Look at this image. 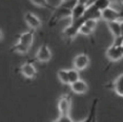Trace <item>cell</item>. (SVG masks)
<instances>
[{
  "instance_id": "31",
  "label": "cell",
  "mask_w": 123,
  "mask_h": 122,
  "mask_svg": "<svg viewBox=\"0 0 123 122\" xmlns=\"http://www.w3.org/2000/svg\"><path fill=\"white\" fill-rule=\"evenodd\" d=\"M122 48H123V43H122Z\"/></svg>"
},
{
  "instance_id": "8",
  "label": "cell",
  "mask_w": 123,
  "mask_h": 122,
  "mask_svg": "<svg viewBox=\"0 0 123 122\" xmlns=\"http://www.w3.org/2000/svg\"><path fill=\"white\" fill-rule=\"evenodd\" d=\"M20 73L23 75L24 77L29 79H34L36 76H37V70L34 66V64L31 62H26L23 63L20 67Z\"/></svg>"
},
{
  "instance_id": "4",
  "label": "cell",
  "mask_w": 123,
  "mask_h": 122,
  "mask_svg": "<svg viewBox=\"0 0 123 122\" xmlns=\"http://www.w3.org/2000/svg\"><path fill=\"white\" fill-rule=\"evenodd\" d=\"M121 17H122L121 13H120L119 11L115 10V9H111V6L101 12V18L104 19V20L107 21V22L119 21L120 19H121Z\"/></svg>"
},
{
  "instance_id": "21",
  "label": "cell",
  "mask_w": 123,
  "mask_h": 122,
  "mask_svg": "<svg viewBox=\"0 0 123 122\" xmlns=\"http://www.w3.org/2000/svg\"><path fill=\"white\" fill-rule=\"evenodd\" d=\"M29 48H26L25 45H23V44L21 43H17L15 44V45L12 48V52H16V53H20V54H26L27 52H29Z\"/></svg>"
},
{
  "instance_id": "17",
  "label": "cell",
  "mask_w": 123,
  "mask_h": 122,
  "mask_svg": "<svg viewBox=\"0 0 123 122\" xmlns=\"http://www.w3.org/2000/svg\"><path fill=\"white\" fill-rule=\"evenodd\" d=\"M94 5L98 11L102 12V11H104L105 9L111 6V2L110 0H95Z\"/></svg>"
},
{
  "instance_id": "28",
  "label": "cell",
  "mask_w": 123,
  "mask_h": 122,
  "mask_svg": "<svg viewBox=\"0 0 123 122\" xmlns=\"http://www.w3.org/2000/svg\"><path fill=\"white\" fill-rule=\"evenodd\" d=\"M110 2H111V3H115V2H118V3H120V0H110Z\"/></svg>"
},
{
  "instance_id": "9",
  "label": "cell",
  "mask_w": 123,
  "mask_h": 122,
  "mask_svg": "<svg viewBox=\"0 0 123 122\" xmlns=\"http://www.w3.org/2000/svg\"><path fill=\"white\" fill-rule=\"evenodd\" d=\"M34 33H35L34 30H31L25 33H22V34L18 36V42L30 49L33 43V39H34Z\"/></svg>"
},
{
  "instance_id": "2",
  "label": "cell",
  "mask_w": 123,
  "mask_h": 122,
  "mask_svg": "<svg viewBox=\"0 0 123 122\" xmlns=\"http://www.w3.org/2000/svg\"><path fill=\"white\" fill-rule=\"evenodd\" d=\"M71 106H72L71 95L66 94V95L61 96V98L58 101V110H59L60 116H69Z\"/></svg>"
},
{
  "instance_id": "16",
  "label": "cell",
  "mask_w": 123,
  "mask_h": 122,
  "mask_svg": "<svg viewBox=\"0 0 123 122\" xmlns=\"http://www.w3.org/2000/svg\"><path fill=\"white\" fill-rule=\"evenodd\" d=\"M68 84L69 85L80 79L79 71H77L76 68H71V70H68Z\"/></svg>"
},
{
  "instance_id": "13",
  "label": "cell",
  "mask_w": 123,
  "mask_h": 122,
  "mask_svg": "<svg viewBox=\"0 0 123 122\" xmlns=\"http://www.w3.org/2000/svg\"><path fill=\"white\" fill-rule=\"evenodd\" d=\"M85 9H86V6L84 4L78 2V3L74 6V9L72 10V14H71L72 21H75V20H78V19L82 18L83 15H84Z\"/></svg>"
},
{
  "instance_id": "15",
  "label": "cell",
  "mask_w": 123,
  "mask_h": 122,
  "mask_svg": "<svg viewBox=\"0 0 123 122\" xmlns=\"http://www.w3.org/2000/svg\"><path fill=\"white\" fill-rule=\"evenodd\" d=\"M114 90L116 94L120 97H123V74L115 80L114 82Z\"/></svg>"
},
{
  "instance_id": "19",
  "label": "cell",
  "mask_w": 123,
  "mask_h": 122,
  "mask_svg": "<svg viewBox=\"0 0 123 122\" xmlns=\"http://www.w3.org/2000/svg\"><path fill=\"white\" fill-rule=\"evenodd\" d=\"M34 5L36 6H39V7H44V9H52V10H55L56 7L52 6L51 4L49 3L47 0H30Z\"/></svg>"
},
{
  "instance_id": "1",
  "label": "cell",
  "mask_w": 123,
  "mask_h": 122,
  "mask_svg": "<svg viewBox=\"0 0 123 122\" xmlns=\"http://www.w3.org/2000/svg\"><path fill=\"white\" fill-rule=\"evenodd\" d=\"M84 19L80 18L78 19V20H75V21H72V23L69 24V25L66 27L65 30H64L63 32V35L65 36V38H68V39H73L74 37H76V36L79 34V29L80 26L82 25L83 23H84Z\"/></svg>"
},
{
  "instance_id": "29",
  "label": "cell",
  "mask_w": 123,
  "mask_h": 122,
  "mask_svg": "<svg viewBox=\"0 0 123 122\" xmlns=\"http://www.w3.org/2000/svg\"><path fill=\"white\" fill-rule=\"evenodd\" d=\"M2 38H3V32H2V30H0V40H1Z\"/></svg>"
},
{
  "instance_id": "30",
  "label": "cell",
  "mask_w": 123,
  "mask_h": 122,
  "mask_svg": "<svg viewBox=\"0 0 123 122\" xmlns=\"http://www.w3.org/2000/svg\"><path fill=\"white\" fill-rule=\"evenodd\" d=\"M64 1H69V0H61V2H64Z\"/></svg>"
},
{
  "instance_id": "11",
  "label": "cell",
  "mask_w": 123,
  "mask_h": 122,
  "mask_svg": "<svg viewBox=\"0 0 123 122\" xmlns=\"http://www.w3.org/2000/svg\"><path fill=\"white\" fill-rule=\"evenodd\" d=\"M99 18H101V12L98 11L96 7H95L94 4L86 6L84 15H83V19H84V20H87V19L97 20V19H99Z\"/></svg>"
},
{
  "instance_id": "7",
  "label": "cell",
  "mask_w": 123,
  "mask_h": 122,
  "mask_svg": "<svg viewBox=\"0 0 123 122\" xmlns=\"http://www.w3.org/2000/svg\"><path fill=\"white\" fill-rule=\"evenodd\" d=\"M24 20H25L26 24L31 27V30H38L41 27V21L35 14L31 13V12H27L25 13L24 15Z\"/></svg>"
},
{
  "instance_id": "10",
  "label": "cell",
  "mask_w": 123,
  "mask_h": 122,
  "mask_svg": "<svg viewBox=\"0 0 123 122\" xmlns=\"http://www.w3.org/2000/svg\"><path fill=\"white\" fill-rule=\"evenodd\" d=\"M71 14L72 11L68 10V9H64V7L58 6L55 9V14L53 15V17L51 19V24H54L57 20H59L61 18H65V17H71Z\"/></svg>"
},
{
  "instance_id": "18",
  "label": "cell",
  "mask_w": 123,
  "mask_h": 122,
  "mask_svg": "<svg viewBox=\"0 0 123 122\" xmlns=\"http://www.w3.org/2000/svg\"><path fill=\"white\" fill-rule=\"evenodd\" d=\"M97 103H98V99H95L93 104H92V107H91V110H89V114L88 116L86 117L85 120L83 121H80V122H92L93 119L96 117V109H97Z\"/></svg>"
},
{
  "instance_id": "12",
  "label": "cell",
  "mask_w": 123,
  "mask_h": 122,
  "mask_svg": "<svg viewBox=\"0 0 123 122\" xmlns=\"http://www.w3.org/2000/svg\"><path fill=\"white\" fill-rule=\"evenodd\" d=\"M71 88L75 94H85L88 91V85L85 81H83L82 79H79L78 81L74 82L71 84Z\"/></svg>"
},
{
  "instance_id": "27",
  "label": "cell",
  "mask_w": 123,
  "mask_h": 122,
  "mask_svg": "<svg viewBox=\"0 0 123 122\" xmlns=\"http://www.w3.org/2000/svg\"><path fill=\"white\" fill-rule=\"evenodd\" d=\"M120 27H121V36H123V20L120 21Z\"/></svg>"
},
{
  "instance_id": "25",
  "label": "cell",
  "mask_w": 123,
  "mask_h": 122,
  "mask_svg": "<svg viewBox=\"0 0 123 122\" xmlns=\"http://www.w3.org/2000/svg\"><path fill=\"white\" fill-rule=\"evenodd\" d=\"M123 43V36H119V37H115V40L111 45L114 46H122Z\"/></svg>"
},
{
  "instance_id": "14",
  "label": "cell",
  "mask_w": 123,
  "mask_h": 122,
  "mask_svg": "<svg viewBox=\"0 0 123 122\" xmlns=\"http://www.w3.org/2000/svg\"><path fill=\"white\" fill-rule=\"evenodd\" d=\"M107 26L114 37H119L121 36V27H120V21H111L107 22Z\"/></svg>"
},
{
  "instance_id": "23",
  "label": "cell",
  "mask_w": 123,
  "mask_h": 122,
  "mask_svg": "<svg viewBox=\"0 0 123 122\" xmlns=\"http://www.w3.org/2000/svg\"><path fill=\"white\" fill-rule=\"evenodd\" d=\"M79 34H82L84 36H92L93 35V30L91 29H88V27L86 25H84V23H83L79 29Z\"/></svg>"
},
{
  "instance_id": "26",
  "label": "cell",
  "mask_w": 123,
  "mask_h": 122,
  "mask_svg": "<svg viewBox=\"0 0 123 122\" xmlns=\"http://www.w3.org/2000/svg\"><path fill=\"white\" fill-rule=\"evenodd\" d=\"M58 122H73L69 116H59Z\"/></svg>"
},
{
  "instance_id": "3",
  "label": "cell",
  "mask_w": 123,
  "mask_h": 122,
  "mask_svg": "<svg viewBox=\"0 0 123 122\" xmlns=\"http://www.w3.org/2000/svg\"><path fill=\"white\" fill-rule=\"evenodd\" d=\"M36 59H37L39 62H47V61H49L52 59L51 49H49L46 42H44L42 45L38 49L37 54H36Z\"/></svg>"
},
{
  "instance_id": "22",
  "label": "cell",
  "mask_w": 123,
  "mask_h": 122,
  "mask_svg": "<svg viewBox=\"0 0 123 122\" xmlns=\"http://www.w3.org/2000/svg\"><path fill=\"white\" fill-rule=\"evenodd\" d=\"M78 3V0H69V1H64V2H61L59 6L61 7H64V9H68V10H73L74 6Z\"/></svg>"
},
{
  "instance_id": "20",
  "label": "cell",
  "mask_w": 123,
  "mask_h": 122,
  "mask_svg": "<svg viewBox=\"0 0 123 122\" xmlns=\"http://www.w3.org/2000/svg\"><path fill=\"white\" fill-rule=\"evenodd\" d=\"M58 79L61 81L63 84H68V74L66 70H59L57 72Z\"/></svg>"
},
{
  "instance_id": "24",
  "label": "cell",
  "mask_w": 123,
  "mask_h": 122,
  "mask_svg": "<svg viewBox=\"0 0 123 122\" xmlns=\"http://www.w3.org/2000/svg\"><path fill=\"white\" fill-rule=\"evenodd\" d=\"M84 25H86L92 30H94L97 26V20H94V19H87V20L84 21Z\"/></svg>"
},
{
  "instance_id": "6",
  "label": "cell",
  "mask_w": 123,
  "mask_h": 122,
  "mask_svg": "<svg viewBox=\"0 0 123 122\" xmlns=\"http://www.w3.org/2000/svg\"><path fill=\"white\" fill-rule=\"evenodd\" d=\"M106 56L111 62L119 61L123 57V48L122 46H114L111 45L106 51Z\"/></svg>"
},
{
  "instance_id": "5",
  "label": "cell",
  "mask_w": 123,
  "mask_h": 122,
  "mask_svg": "<svg viewBox=\"0 0 123 122\" xmlns=\"http://www.w3.org/2000/svg\"><path fill=\"white\" fill-rule=\"evenodd\" d=\"M89 65V57L87 54L83 53L79 54L78 56L75 57L74 59V68L77 71H83Z\"/></svg>"
}]
</instances>
